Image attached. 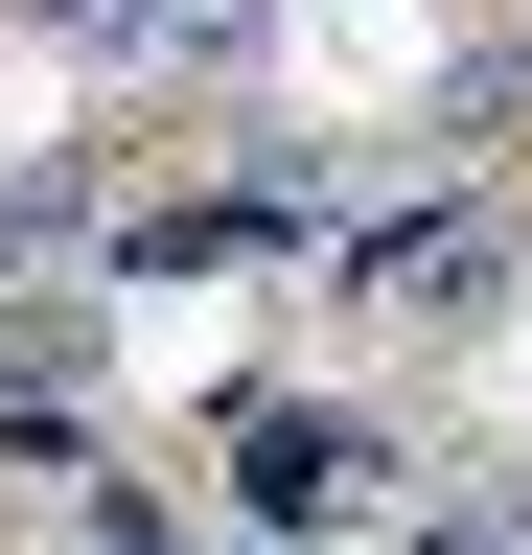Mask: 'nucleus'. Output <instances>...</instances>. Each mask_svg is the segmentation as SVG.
Segmentation results:
<instances>
[{"instance_id":"obj_3","label":"nucleus","mask_w":532,"mask_h":555,"mask_svg":"<svg viewBox=\"0 0 532 555\" xmlns=\"http://www.w3.org/2000/svg\"><path fill=\"white\" fill-rule=\"evenodd\" d=\"M301 232V185H185V208H140V232H116V278H255Z\"/></svg>"},{"instance_id":"obj_2","label":"nucleus","mask_w":532,"mask_h":555,"mask_svg":"<svg viewBox=\"0 0 532 555\" xmlns=\"http://www.w3.org/2000/svg\"><path fill=\"white\" fill-rule=\"evenodd\" d=\"M232 509H255V532H348V509H371V440H348L324 393H255V416H232Z\"/></svg>"},{"instance_id":"obj_4","label":"nucleus","mask_w":532,"mask_h":555,"mask_svg":"<svg viewBox=\"0 0 532 555\" xmlns=\"http://www.w3.org/2000/svg\"><path fill=\"white\" fill-rule=\"evenodd\" d=\"M93 371H116V324L47 301V278H0V416H93Z\"/></svg>"},{"instance_id":"obj_1","label":"nucleus","mask_w":532,"mask_h":555,"mask_svg":"<svg viewBox=\"0 0 532 555\" xmlns=\"http://www.w3.org/2000/svg\"><path fill=\"white\" fill-rule=\"evenodd\" d=\"M486 278H509V208H371V232H348V301L371 324H486Z\"/></svg>"},{"instance_id":"obj_5","label":"nucleus","mask_w":532,"mask_h":555,"mask_svg":"<svg viewBox=\"0 0 532 555\" xmlns=\"http://www.w3.org/2000/svg\"><path fill=\"white\" fill-rule=\"evenodd\" d=\"M393 555H532V486H440V509L393 532Z\"/></svg>"},{"instance_id":"obj_6","label":"nucleus","mask_w":532,"mask_h":555,"mask_svg":"<svg viewBox=\"0 0 532 555\" xmlns=\"http://www.w3.org/2000/svg\"><path fill=\"white\" fill-rule=\"evenodd\" d=\"M24 24H70V47H116V24H163V0H24Z\"/></svg>"}]
</instances>
